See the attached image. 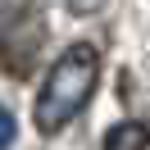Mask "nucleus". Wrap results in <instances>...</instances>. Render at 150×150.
Masks as SVG:
<instances>
[{"label":"nucleus","instance_id":"f257e3e1","mask_svg":"<svg viewBox=\"0 0 150 150\" xmlns=\"http://www.w3.org/2000/svg\"><path fill=\"white\" fill-rule=\"evenodd\" d=\"M96 77H100V50H96L91 41H73V46L55 59V68H50L46 86H41V96H37V109H32L37 132L55 137L59 127H68V123L86 109V100H91V91H96Z\"/></svg>","mask_w":150,"mask_h":150},{"label":"nucleus","instance_id":"f03ea898","mask_svg":"<svg viewBox=\"0 0 150 150\" xmlns=\"http://www.w3.org/2000/svg\"><path fill=\"white\" fill-rule=\"evenodd\" d=\"M41 41H46V23H41L37 5L5 0L0 5V68L9 77H32L41 59Z\"/></svg>","mask_w":150,"mask_h":150},{"label":"nucleus","instance_id":"7ed1b4c3","mask_svg":"<svg viewBox=\"0 0 150 150\" xmlns=\"http://www.w3.org/2000/svg\"><path fill=\"white\" fill-rule=\"evenodd\" d=\"M146 146H150V132L141 123H114L105 137V150H146Z\"/></svg>","mask_w":150,"mask_h":150},{"label":"nucleus","instance_id":"20e7f679","mask_svg":"<svg viewBox=\"0 0 150 150\" xmlns=\"http://www.w3.org/2000/svg\"><path fill=\"white\" fill-rule=\"evenodd\" d=\"M14 137H18V123H14V114H9V109H0V150H9V146H14Z\"/></svg>","mask_w":150,"mask_h":150},{"label":"nucleus","instance_id":"39448f33","mask_svg":"<svg viewBox=\"0 0 150 150\" xmlns=\"http://www.w3.org/2000/svg\"><path fill=\"white\" fill-rule=\"evenodd\" d=\"M68 5H73V14H91L100 0H68Z\"/></svg>","mask_w":150,"mask_h":150}]
</instances>
